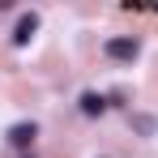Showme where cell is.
I'll list each match as a JSON object with an SVG mask.
<instances>
[{"mask_svg": "<svg viewBox=\"0 0 158 158\" xmlns=\"http://www.w3.org/2000/svg\"><path fill=\"white\" fill-rule=\"evenodd\" d=\"M107 56L111 60H137V39H107Z\"/></svg>", "mask_w": 158, "mask_h": 158, "instance_id": "cell-1", "label": "cell"}, {"mask_svg": "<svg viewBox=\"0 0 158 158\" xmlns=\"http://www.w3.org/2000/svg\"><path fill=\"white\" fill-rule=\"evenodd\" d=\"M34 137H39V128H34V124H13V128H9V145L30 150V145H34Z\"/></svg>", "mask_w": 158, "mask_h": 158, "instance_id": "cell-2", "label": "cell"}, {"mask_svg": "<svg viewBox=\"0 0 158 158\" xmlns=\"http://www.w3.org/2000/svg\"><path fill=\"white\" fill-rule=\"evenodd\" d=\"M34 30H39V13H22V22H17V30H13V43H17V47H26Z\"/></svg>", "mask_w": 158, "mask_h": 158, "instance_id": "cell-3", "label": "cell"}, {"mask_svg": "<svg viewBox=\"0 0 158 158\" xmlns=\"http://www.w3.org/2000/svg\"><path fill=\"white\" fill-rule=\"evenodd\" d=\"M103 111H107V98H103V94H94V90L81 94V115H103Z\"/></svg>", "mask_w": 158, "mask_h": 158, "instance_id": "cell-4", "label": "cell"}]
</instances>
